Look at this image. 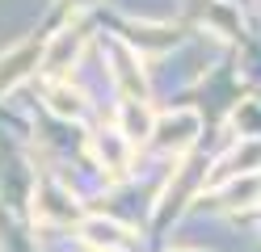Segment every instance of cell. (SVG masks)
<instances>
[{"mask_svg": "<svg viewBox=\"0 0 261 252\" xmlns=\"http://www.w3.org/2000/svg\"><path fill=\"white\" fill-rule=\"evenodd\" d=\"M152 126H156V118L148 109V101H135V97H126L122 101V139L126 143H143V139H152Z\"/></svg>", "mask_w": 261, "mask_h": 252, "instance_id": "4", "label": "cell"}, {"mask_svg": "<svg viewBox=\"0 0 261 252\" xmlns=\"http://www.w3.org/2000/svg\"><path fill=\"white\" fill-rule=\"evenodd\" d=\"M194 134H198V114L194 109H177V114L160 118V122L152 126V143L173 151V156H181V151L194 143Z\"/></svg>", "mask_w": 261, "mask_h": 252, "instance_id": "3", "label": "cell"}, {"mask_svg": "<svg viewBox=\"0 0 261 252\" xmlns=\"http://www.w3.org/2000/svg\"><path fill=\"white\" fill-rule=\"evenodd\" d=\"M46 97H51V109H55V114H68V118H80V114H85V101H80V93L72 89V84H51Z\"/></svg>", "mask_w": 261, "mask_h": 252, "instance_id": "7", "label": "cell"}, {"mask_svg": "<svg viewBox=\"0 0 261 252\" xmlns=\"http://www.w3.org/2000/svg\"><path fill=\"white\" fill-rule=\"evenodd\" d=\"M85 38H89V25H85V21L63 25L55 38H46L42 67H46L51 76H63V72H68V63H76V55H80V46H85Z\"/></svg>", "mask_w": 261, "mask_h": 252, "instance_id": "1", "label": "cell"}, {"mask_svg": "<svg viewBox=\"0 0 261 252\" xmlns=\"http://www.w3.org/2000/svg\"><path fill=\"white\" fill-rule=\"evenodd\" d=\"M68 5H72V9H85V5H93V0H68Z\"/></svg>", "mask_w": 261, "mask_h": 252, "instance_id": "9", "label": "cell"}, {"mask_svg": "<svg viewBox=\"0 0 261 252\" xmlns=\"http://www.w3.org/2000/svg\"><path fill=\"white\" fill-rule=\"evenodd\" d=\"M236 126H240V139H261V105L257 101H244L236 109Z\"/></svg>", "mask_w": 261, "mask_h": 252, "instance_id": "8", "label": "cell"}, {"mask_svg": "<svg viewBox=\"0 0 261 252\" xmlns=\"http://www.w3.org/2000/svg\"><path fill=\"white\" fill-rule=\"evenodd\" d=\"M85 240L93 244V248H106V252H122V248H130L135 244V235H130L126 227H118V223H106V218H89L85 227Z\"/></svg>", "mask_w": 261, "mask_h": 252, "instance_id": "5", "label": "cell"}, {"mask_svg": "<svg viewBox=\"0 0 261 252\" xmlns=\"http://www.w3.org/2000/svg\"><path fill=\"white\" fill-rule=\"evenodd\" d=\"M42 50H46V38H25L9 50V55H0V93H9V89H17V84L38 67L42 59Z\"/></svg>", "mask_w": 261, "mask_h": 252, "instance_id": "2", "label": "cell"}, {"mask_svg": "<svg viewBox=\"0 0 261 252\" xmlns=\"http://www.w3.org/2000/svg\"><path fill=\"white\" fill-rule=\"evenodd\" d=\"M93 151H97V160H101L110 173H122L126 160H130V143L122 139V130H101L93 139Z\"/></svg>", "mask_w": 261, "mask_h": 252, "instance_id": "6", "label": "cell"}]
</instances>
